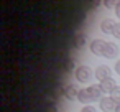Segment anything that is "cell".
<instances>
[{"instance_id": "cell-1", "label": "cell", "mask_w": 120, "mask_h": 112, "mask_svg": "<svg viewBox=\"0 0 120 112\" xmlns=\"http://www.w3.org/2000/svg\"><path fill=\"white\" fill-rule=\"evenodd\" d=\"M104 97V91L100 87V84H92L89 87H84V89H79V96H77V100L86 104V105H90L92 102H99L100 99Z\"/></svg>"}, {"instance_id": "cell-2", "label": "cell", "mask_w": 120, "mask_h": 112, "mask_svg": "<svg viewBox=\"0 0 120 112\" xmlns=\"http://www.w3.org/2000/svg\"><path fill=\"white\" fill-rule=\"evenodd\" d=\"M92 74H94L92 69L89 66H86V64H81V66L76 68V79L79 82H89V79L92 77Z\"/></svg>"}, {"instance_id": "cell-3", "label": "cell", "mask_w": 120, "mask_h": 112, "mask_svg": "<svg viewBox=\"0 0 120 112\" xmlns=\"http://www.w3.org/2000/svg\"><path fill=\"white\" fill-rule=\"evenodd\" d=\"M99 107L102 112H117V100L112 99L110 96H104L99 100Z\"/></svg>"}, {"instance_id": "cell-4", "label": "cell", "mask_w": 120, "mask_h": 112, "mask_svg": "<svg viewBox=\"0 0 120 112\" xmlns=\"http://www.w3.org/2000/svg\"><path fill=\"white\" fill-rule=\"evenodd\" d=\"M94 76H95V79H97L99 84H100V82H104V81H107V79L112 77V69H110L109 66H105V64H100V66L95 68Z\"/></svg>"}, {"instance_id": "cell-5", "label": "cell", "mask_w": 120, "mask_h": 112, "mask_svg": "<svg viewBox=\"0 0 120 112\" xmlns=\"http://www.w3.org/2000/svg\"><path fill=\"white\" fill-rule=\"evenodd\" d=\"M105 45H107V41H104V40H100V38H94V40L89 43V50H90V53L95 54V56H104Z\"/></svg>"}, {"instance_id": "cell-6", "label": "cell", "mask_w": 120, "mask_h": 112, "mask_svg": "<svg viewBox=\"0 0 120 112\" xmlns=\"http://www.w3.org/2000/svg\"><path fill=\"white\" fill-rule=\"evenodd\" d=\"M115 25H117V22L113 18H104L100 22V31L105 33V35H112L113 30H115Z\"/></svg>"}, {"instance_id": "cell-7", "label": "cell", "mask_w": 120, "mask_h": 112, "mask_svg": "<svg viewBox=\"0 0 120 112\" xmlns=\"http://www.w3.org/2000/svg\"><path fill=\"white\" fill-rule=\"evenodd\" d=\"M118 46L115 45V43H110V41H107V45H105V50H104V58H107V59H115L117 58V54H118Z\"/></svg>"}, {"instance_id": "cell-8", "label": "cell", "mask_w": 120, "mask_h": 112, "mask_svg": "<svg viewBox=\"0 0 120 112\" xmlns=\"http://www.w3.org/2000/svg\"><path fill=\"white\" fill-rule=\"evenodd\" d=\"M63 96L68 100H76L77 96H79V89L76 87V84H66V87L63 91Z\"/></svg>"}, {"instance_id": "cell-9", "label": "cell", "mask_w": 120, "mask_h": 112, "mask_svg": "<svg viewBox=\"0 0 120 112\" xmlns=\"http://www.w3.org/2000/svg\"><path fill=\"white\" fill-rule=\"evenodd\" d=\"M100 87H102V91H104V94H112V91L117 87V84H115V79H107V81H104V82H100Z\"/></svg>"}, {"instance_id": "cell-10", "label": "cell", "mask_w": 120, "mask_h": 112, "mask_svg": "<svg viewBox=\"0 0 120 112\" xmlns=\"http://www.w3.org/2000/svg\"><path fill=\"white\" fill-rule=\"evenodd\" d=\"M110 97H112V99H115L117 102H120V86H117V87H115V89L112 91Z\"/></svg>"}, {"instance_id": "cell-11", "label": "cell", "mask_w": 120, "mask_h": 112, "mask_svg": "<svg viewBox=\"0 0 120 112\" xmlns=\"http://www.w3.org/2000/svg\"><path fill=\"white\" fill-rule=\"evenodd\" d=\"M117 4H118V0H104V7H107V8H115L117 7Z\"/></svg>"}, {"instance_id": "cell-12", "label": "cell", "mask_w": 120, "mask_h": 112, "mask_svg": "<svg viewBox=\"0 0 120 112\" xmlns=\"http://www.w3.org/2000/svg\"><path fill=\"white\" fill-rule=\"evenodd\" d=\"M112 35H113L117 40H120V22L115 25V30H113V33H112Z\"/></svg>"}, {"instance_id": "cell-13", "label": "cell", "mask_w": 120, "mask_h": 112, "mask_svg": "<svg viewBox=\"0 0 120 112\" xmlns=\"http://www.w3.org/2000/svg\"><path fill=\"white\" fill-rule=\"evenodd\" d=\"M81 112H95V109H94L92 105H84V107L81 109Z\"/></svg>"}, {"instance_id": "cell-14", "label": "cell", "mask_w": 120, "mask_h": 112, "mask_svg": "<svg viewBox=\"0 0 120 112\" xmlns=\"http://www.w3.org/2000/svg\"><path fill=\"white\" fill-rule=\"evenodd\" d=\"M115 73L120 76V59H117V61H115Z\"/></svg>"}, {"instance_id": "cell-15", "label": "cell", "mask_w": 120, "mask_h": 112, "mask_svg": "<svg viewBox=\"0 0 120 112\" xmlns=\"http://www.w3.org/2000/svg\"><path fill=\"white\" fill-rule=\"evenodd\" d=\"M115 15L120 18V0H118V4H117V7H115Z\"/></svg>"}, {"instance_id": "cell-16", "label": "cell", "mask_w": 120, "mask_h": 112, "mask_svg": "<svg viewBox=\"0 0 120 112\" xmlns=\"http://www.w3.org/2000/svg\"><path fill=\"white\" fill-rule=\"evenodd\" d=\"M117 112H120V102H117Z\"/></svg>"}]
</instances>
